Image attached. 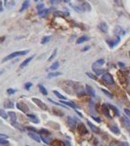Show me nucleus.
Here are the masks:
<instances>
[{
  "label": "nucleus",
  "mask_w": 130,
  "mask_h": 146,
  "mask_svg": "<svg viewBox=\"0 0 130 146\" xmlns=\"http://www.w3.org/2000/svg\"><path fill=\"white\" fill-rule=\"evenodd\" d=\"M104 62H105L104 60L100 59V60H98L97 61H95L93 64H92V70H93V71L95 72L97 75H101L102 73L104 72V70H102V66L104 64Z\"/></svg>",
  "instance_id": "f257e3e1"
},
{
  "label": "nucleus",
  "mask_w": 130,
  "mask_h": 146,
  "mask_svg": "<svg viewBox=\"0 0 130 146\" xmlns=\"http://www.w3.org/2000/svg\"><path fill=\"white\" fill-rule=\"evenodd\" d=\"M29 53V51H15V53H11V54H9L8 56H7L5 58H4V60H3V62H5V61H7V60H12V59H14V58H15V57H19V56H22V55H25V54H27Z\"/></svg>",
  "instance_id": "f03ea898"
},
{
  "label": "nucleus",
  "mask_w": 130,
  "mask_h": 146,
  "mask_svg": "<svg viewBox=\"0 0 130 146\" xmlns=\"http://www.w3.org/2000/svg\"><path fill=\"white\" fill-rule=\"evenodd\" d=\"M102 80L103 81V83H105V85H110V86H114L115 85L114 79H113V77L111 76L110 73L103 74L102 77Z\"/></svg>",
  "instance_id": "7ed1b4c3"
},
{
  "label": "nucleus",
  "mask_w": 130,
  "mask_h": 146,
  "mask_svg": "<svg viewBox=\"0 0 130 146\" xmlns=\"http://www.w3.org/2000/svg\"><path fill=\"white\" fill-rule=\"evenodd\" d=\"M117 80L120 82V84L124 85V86H126L127 83V77H126V75L124 74L123 71H121V70H119V71H117Z\"/></svg>",
  "instance_id": "20e7f679"
},
{
  "label": "nucleus",
  "mask_w": 130,
  "mask_h": 146,
  "mask_svg": "<svg viewBox=\"0 0 130 146\" xmlns=\"http://www.w3.org/2000/svg\"><path fill=\"white\" fill-rule=\"evenodd\" d=\"M32 102H33V103H35L37 106H39V107L40 108V109L45 110V111H47V110H48V106H47L46 104L43 103V102L41 101V100L38 99V98H35V97H33V98H32Z\"/></svg>",
  "instance_id": "39448f33"
},
{
  "label": "nucleus",
  "mask_w": 130,
  "mask_h": 146,
  "mask_svg": "<svg viewBox=\"0 0 130 146\" xmlns=\"http://www.w3.org/2000/svg\"><path fill=\"white\" fill-rule=\"evenodd\" d=\"M16 107H17L18 109L20 110V111H22V113L28 114V113H29V107H28V106H26L24 103L18 102V103L16 104Z\"/></svg>",
  "instance_id": "423d86ee"
},
{
  "label": "nucleus",
  "mask_w": 130,
  "mask_h": 146,
  "mask_svg": "<svg viewBox=\"0 0 130 146\" xmlns=\"http://www.w3.org/2000/svg\"><path fill=\"white\" fill-rule=\"evenodd\" d=\"M77 130H78V133H79L81 135H85V134H87V133H88L87 128H86L85 126H84L82 123H80V124H78Z\"/></svg>",
  "instance_id": "0eeeda50"
},
{
  "label": "nucleus",
  "mask_w": 130,
  "mask_h": 146,
  "mask_svg": "<svg viewBox=\"0 0 130 146\" xmlns=\"http://www.w3.org/2000/svg\"><path fill=\"white\" fill-rule=\"evenodd\" d=\"M102 112L104 113V114L107 116V117H109V118H110V119H111L110 108H109L108 105H106V104H103V105L102 106Z\"/></svg>",
  "instance_id": "6e6552de"
},
{
  "label": "nucleus",
  "mask_w": 130,
  "mask_h": 146,
  "mask_svg": "<svg viewBox=\"0 0 130 146\" xmlns=\"http://www.w3.org/2000/svg\"><path fill=\"white\" fill-rule=\"evenodd\" d=\"M67 124H68V126L71 129H75L76 127L75 120L74 119L73 117H71V116H68V117H67Z\"/></svg>",
  "instance_id": "1a4fd4ad"
},
{
  "label": "nucleus",
  "mask_w": 130,
  "mask_h": 146,
  "mask_svg": "<svg viewBox=\"0 0 130 146\" xmlns=\"http://www.w3.org/2000/svg\"><path fill=\"white\" fill-rule=\"evenodd\" d=\"M81 7H82V10H84V11H91V9H92V7H91V5L88 2H82V4L81 5Z\"/></svg>",
  "instance_id": "9d476101"
},
{
  "label": "nucleus",
  "mask_w": 130,
  "mask_h": 146,
  "mask_svg": "<svg viewBox=\"0 0 130 146\" xmlns=\"http://www.w3.org/2000/svg\"><path fill=\"white\" fill-rule=\"evenodd\" d=\"M33 57H34V56H31V57L27 58V59H26L25 60H23V62H22V63L20 65V69H23L24 67H26V66H27L28 64L30 63V62L32 60V59H33Z\"/></svg>",
  "instance_id": "9b49d317"
},
{
  "label": "nucleus",
  "mask_w": 130,
  "mask_h": 146,
  "mask_svg": "<svg viewBox=\"0 0 130 146\" xmlns=\"http://www.w3.org/2000/svg\"><path fill=\"white\" fill-rule=\"evenodd\" d=\"M29 136H30L32 139H33L35 142H37V143H40V137L39 136L38 134H36L35 133L30 132L29 133Z\"/></svg>",
  "instance_id": "f8f14e48"
},
{
  "label": "nucleus",
  "mask_w": 130,
  "mask_h": 146,
  "mask_svg": "<svg viewBox=\"0 0 130 146\" xmlns=\"http://www.w3.org/2000/svg\"><path fill=\"white\" fill-rule=\"evenodd\" d=\"M30 5H31L30 1H28V0L24 1L23 3H22V7H21V9H20L19 12H21V13H22V12H23L24 10H26L29 7H30Z\"/></svg>",
  "instance_id": "ddd939ff"
},
{
  "label": "nucleus",
  "mask_w": 130,
  "mask_h": 146,
  "mask_svg": "<svg viewBox=\"0 0 130 146\" xmlns=\"http://www.w3.org/2000/svg\"><path fill=\"white\" fill-rule=\"evenodd\" d=\"M99 28H100V30L103 33H107V31H108V25H107V24L104 22L101 23V24H99Z\"/></svg>",
  "instance_id": "4468645a"
},
{
  "label": "nucleus",
  "mask_w": 130,
  "mask_h": 146,
  "mask_svg": "<svg viewBox=\"0 0 130 146\" xmlns=\"http://www.w3.org/2000/svg\"><path fill=\"white\" fill-rule=\"evenodd\" d=\"M4 106H5V108H14V104L11 101V100L8 99V100H5V101L4 102Z\"/></svg>",
  "instance_id": "2eb2a0df"
},
{
  "label": "nucleus",
  "mask_w": 130,
  "mask_h": 146,
  "mask_svg": "<svg viewBox=\"0 0 130 146\" xmlns=\"http://www.w3.org/2000/svg\"><path fill=\"white\" fill-rule=\"evenodd\" d=\"M88 124H89L90 128L92 129V132H93L94 133H100L101 131H100V129H99L98 127L95 126L94 124H92L91 122H88Z\"/></svg>",
  "instance_id": "dca6fc26"
},
{
  "label": "nucleus",
  "mask_w": 130,
  "mask_h": 146,
  "mask_svg": "<svg viewBox=\"0 0 130 146\" xmlns=\"http://www.w3.org/2000/svg\"><path fill=\"white\" fill-rule=\"evenodd\" d=\"M88 40H89V37L86 36V35H84V36H81L77 41H76V43H77V44H81V43H84V41H86Z\"/></svg>",
  "instance_id": "f3484780"
},
{
  "label": "nucleus",
  "mask_w": 130,
  "mask_h": 146,
  "mask_svg": "<svg viewBox=\"0 0 130 146\" xmlns=\"http://www.w3.org/2000/svg\"><path fill=\"white\" fill-rule=\"evenodd\" d=\"M108 106H109V108H110V109L112 110L113 112H114L115 116H119V109H117V108L116 107V106H114L110 105V104H109Z\"/></svg>",
  "instance_id": "a211bd4d"
},
{
  "label": "nucleus",
  "mask_w": 130,
  "mask_h": 146,
  "mask_svg": "<svg viewBox=\"0 0 130 146\" xmlns=\"http://www.w3.org/2000/svg\"><path fill=\"white\" fill-rule=\"evenodd\" d=\"M86 92H87V94H89L90 96H92V97L95 96V92H94L93 88L91 86H86Z\"/></svg>",
  "instance_id": "6ab92c4d"
},
{
  "label": "nucleus",
  "mask_w": 130,
  "mask_h": 146,
  "mask_svg": "<svg viewBox=\"0 0 130 146\" xmlns=\"http://www.w3.org/2000/svg\"><path fill=\"white\" fill-rule=\"evenodd\" d=\"M27 116L29 118H30V119H32V121L33 123H35V124H39V123H40V121H39V119H38V117H37L36 116H34V114H27Z\"/></svg>",
  "instance_id": "aec40b11"
},
{
  "label": "nucleus",
  "mask_w": 130,
  "mask_h": 146,
  "mask_svg": "<svg viewBox=\"0 0 130 146\" xmlns=\"http://www.w3.org/2000/svg\"><path fill=\"white\" fill-rule=\"evenodd\" d=\"M110 131L112 133H116V134H119V133H120V130L119 129V127H117V126H110Z\"/></svg>",
  "instance_id": "412c9836"
},
{
  "label": "nucleus",
  "mask_w": 130,
  "mask_h": 146,
  "mask_svg": "<svg viewBox=\"0 0 130 146\" xmlns=\"http://www.w3.org/2000/svg\"><path fill=\"white\" fill-rule=\"evenodd\" d=\"M8 116H9L10 119H11L12 123H15L16 122V114L14 112H8Z\"/></svg>",
  "instance_id": "4be33fe9"
},
{
  "label": "nucleus",
  "mask_w": 130,
  "mask_h": 146,
  "mask_svg": "<svg viewBox=\"0 0 130 146\" xmlns=\"http://www.w3.org/2000/svg\"><path fill=\"white\" fill-rule=\"evenodd\" d=\"M114 33H115V34H125L124 33V31L121 29V27L120 26H116L114 28Z\"/></svg>",
  "instance_id": "5701e85b"
},
{
  "label": "nucleus",
  "mask_w": 130,
  "mask_h": 146,
  "mask_svg": "<svg viewBox=\"0 0 130 146\" xmlns=\"http://www.w3.org/2000/svg\"><path fill=\"white\" fill-rule=\"evenodd\" d=\"M5 7L7 8H13L14 7V5H15V2L14 1H5Z\"/></svg>",
  "instance_id": "b1692460"
},
{
  "label": "nucleus",
  "mask_w": 130,
  "mask_h": 146,
  "mask_svg": "<svg viewBox=\"0 0 130 146\" xmlns=\"http://www.w3.org/2000/svg\"><path fill=\"white\" fill-rule=\"evenodd\" d=\"M61 103L63 104V105H66V106H68L69 107H72V108H77L78 106H75L74 103H72V102H66V101H61Z\"/></svg>",
  "instance_id": "393cba45"
},
{
  "label": "nucleus",
  "mask_w": 130,
  "mask_h": 146,
  "mask_svg": "<svg viewBox=\"0 0 130 146\" xmlns=\"http://www.w3.org/2000/svg\"><path fill=\"white\" fill-rule=\"evenodd\" d=\"M51 146H65L63 143L61 141H57V140H55L51 143Z\"/></svg>",
  "instance_id": "a878e982"
},
{
  "label": "nucleus",
  "mask_w": 130,
  "mask_h": 146,
  "mask_svg": "<svg viewBox=\"0 0 130 146\" xmlns=\"http://www.w3.org/2000/svg\"><path fill=\"white\" fill-rule=\"evenodd\" d=\"M53 93H54V95L56 96V97H58V98H60V99L62 100V101H64V100L67 99V97H65L63 95H61V94H60V93H58V92H57V91L54 90V91H53Z\"/></svg>",
  "instance_id": "bb28decb"
},
{
  "label": "nucleus",
  "mask_w": 130,
  "mask_h": 146,
  "mask_svg": "<svg viewBox=\"0 0 130 146\" xmlns=\"http://www.w3.org/2000/svg\"><path fill=\"white\" fill-rule=\"evenodd\" d=\"M39 89H40V92L42 93L44 96H47V95H48V91H47V89L45 88V87H43L41 84L39 85Z\"/></svg>",
  "instance_id": "cd10ccee"
},
{
  "label": "nucleus",
  "mask_w": 130,
  "mask_h": 146,
  "mask_svg": "<svg viewBox=\"0 0 130 146\" xmlns=\"http://www.w3.org/2000/svg\"><path fill=\"white\" fill-rule=\"evenodd\" d=\"M12 126H13L14 127H15L16 129H18V130L20 131H24V128L22 127V126H21L20 124H18V123H12Z\"/></svg>",
  "instance_id": "c85d7f7f"
},
{
  "label": "nucleus",
  "mask_w": 130,
  "mask_h": 146,
  "mask_svg": "<svg viewBox=\"0 0 130 146\" xmlns=\"http://www.w3.org/2000/svg\"><path fill=\"white\" fill-rule=\"evenodd\" d=\"M60 75H62L61 72H51V73H49V74L48 75V78H49V79L55 78V77L60 76Z\"/></svg>",
  "instance_id": "c756f323"
},
{
  "label": "nucleus",
  "mask_w": 130,
  "mask_h": 146,
  "mask_svg": "<svg viewBox=\"0 0 130 146\" xmlns=\"http://www.w3.org/2000/svg\"><path fill=\"white\" fill-rule=\"evenodd\" d=\"M49 9H44V10H42V11H40V12H39V15L40 16H42V17H44V16H46L47 14H49Z\"/></svg>",
  "instance_id": "7c9ffc66"
},
{
  "label": "nucleus",
  "mask_w": 130,
  "mask_h": 146,
  "mask_svg": "<svg viewBox=\"0 0 130 146\" xmlns=\"http://www.w3.org/2000/svg\"><path fill=\"white\" fill-rule=\"evenodd\" d=\"M59 67V62L58 61H56L54 63L52 64V65L50 66V70H57Z\"/></svg>",
  "instance_id": "2f4dec72"
},
{
  "label": "nucleus",
  "mask_w": 130,
  "mask_h": 146,
  "mask_svg": "<svg viewBox=\"0 0 130 146\" xmlns=\"http://www.w3.org/2000/svg\"><path fill=\"white\" fill-rule=\"evenodd\" d=\"M0 116L4 119H7V113L3 109H0Z\"/></svg>",
  "instance_id": "473e14b6"
},
{
  "label": "nucleus",
  "mask_w": 130,
  "mask_h": 146,
  "mask_svg": "<svg viewBox=\"0 0 130 146\" xmlns=\"http://www.w3.org/2000/svg\"><path fill=\"white\" fill-rule=\"evenodd\" d=\"M57 49H55L54 51H53V53L51 54V56H50V57H49V59H48L49 61H50V60H52L56 57V55H57Z\"/></svg>",
  "instance_id": "72a5a7b5"
},
{
  "label": "nucleus",
  "mask_w": 130,
  "mask_h": 146,
  "mask_svg": "<svg viewBox=\"0 0 130 146\" xmlns=\"http://www.w3.org/2000/svg\"><path fill=\"white\" fill-rule=\"evenodd\" d=\"M50 39H51L50 36H46V37H44V38L42 39V41H41V43H42V44H44V43H48Z\"/></svg>",
  "instance_id": "f704fd0d"
},
{
  "label": "nucleus",
  "mask_w": 130,
  "mask_h": 146,
  "mask_svg": "<svg viewBox=\"0 0 130 146\" xmlns=\"http://www.w3.org/2000/svg\"><path fill=\"white\" fill-rule=\"evenodd\" d=\"M7 91L8 95H14V94L16 93V90L15 89H14V88H8Z\"/></svg>",
  "instance_id": "c9c22d12"
},
{
  "label": "nucleus",
  "mask_w": 130,
  "mask_h": 146,
  "mask_svg": "<svg viewBox=\"0 0 130 146\" xmlns=\"http://www.w3.org/2000/svg\"><path fill=\"white\" fill-rule=\"evenodd\" d=\"M37 10H38L39 12L44 10V4H40V5L37 6Z\"/></svg>",
  "instance_id": "e433bc0d"
},
{
  "label": "nucleus",
  "mask_w": 130,
  "mask_h": 146,
  "mask_svg": "<svg viewBox=\"0 0 130 146\" xmlns=\"http://www.w3.org/2000/svg\"><path fill=\"white\" fill-rule=\"evenodd\" d=\"M102 92H103V93H104V94H105V95H106V96H107V97H110V98H112V97H113V96H112V95H111V94H110V92H108V91H107V90H105V89H102Z\"/></svg>",
  "instance_id": "4c0bfd02"
},
{
  "label": "nucleus",
  "mask_w": 130,
  "mask_h": 146,
  "mask_svg": "<svg viewBox=\"0 0 130 146\" xmlns=\"http://www.w3.org/2000/svg\"><path fill=\"white\" fill-rule=\"evenodd\" d=\"M40 139L42 140V141L44 142L45 143H47V144H49V140L47 139L46 137L44 136V135H41V136H40Z\"/></svg>",
  "instance_id": "58836bf2"
},
{
  "label": "nucleus",
  "mask_w": 130,
  "mask_h": 146,
  "mask_svg": "<svg viewBox=\"0 0 130 146\" xmlns=\"http://www.w3.org/2000/svg\"><path fill=\"white\" fill-rule=\"evenodd\" d=\"M32 87V84L31 82H28V83H26V84L24 85V87H25V89H27V90H29V89H30Z\"/></svg>",
  "instance_id": "ea45409f"
},
{
  "label": "nucleus",
  "mask_w": 130,
  "mask_h": 146,
  "mask_svg": "<svg viewBox=\"0 0 130 146\" xmlns=\"http://www.w3.org/2000/svg\"><path fill=\"white\" fill-rule=\"evenodd\" d=\"M86 75H87V76H89L90 78L92 79V80H97V77L96 76H94V75L91 74V73H89V72H86Z\"/></svg>",
  "instance_id": "a19ab883"
},
{
  "label": "nucleus",
  "mask_w": 130,
  "mask_h": 146,
  "mask_svg": "<svg viewBox=\"0 0 130 146\" xmlns=\"http://www.w3.org/2000/svg\"><path fill=\"white\" fill-rule=\"evenodd\" d=\"M0 144H8V141L5 139H0Z\"/></svg>",
  "instance_id": "79ce46f5"
},
{
  "label": "nucleus",
  "mask_w": 130,
  "mask_h": 146,
  "mask_svg": "<svg viewBox=\"0 0 130 146\" xmlns=\"http://www.w3.org/2000/svg\"><path fill=\"white\" fill-rule=\"evenodd\" d=\"M55 15H58V16H64V14L61 13L60 11H56L55 13H54Z\"/></svg>",
  "instance_id": "37998d69"
},
{
  "label": "nucleus",
  "mask_w": 130,
  "mask_h": 146,
  "mask_svg": "<svg viewBox=\"0 0 130 146\" xmlns=\"http://www.w3.org/2000/svg\"><path fill=\"white\" fill-rule=\"evenodd\" d=\"M53 110L57 112V113H56V114H59V116H63V114H64L61 111H59V110H57V109H56V108H54V109H53Z\"/></svg>",
  "instance_id": "c03bdc74"
},
{
  "label": "nucleus",
  "mask_w": 130,
  "mask_h": 146,
  "mask_svg": "<svg viewBox=\"0 0 130 146\" xmlns=\"http://www.w3.org/2000/svg\"><path fill=\"white\" fill-rule=\"evenodd\" d=\"M124 112H125L126 114H127V116H129V117H130V110L129 109H127V108H126V109L124 110Z\"/></svg>",
  "instance_id": "a18cd8bd"
},
{
  "label": "nucleus",
  "mask_w": 130,
  "mask_h": 146,
  "mask_svg": "<svg viewBox=\"0 0 130 146\" xmlns=\"http://www.w3.org/2000/svg\"><path fill=\"white\" fill-rule=\"evenodd\" d=\"M27 129H28V130L32 131V132H37V130H36V129L33 128V127H32V126H29V127H27Z\"/></svg>",
  "instance_id": "49530a36"
},
{
  "label": "nucleus",
  "mask_w": 130,
  "mask_h": 146,
  "mask_svg": "<svg viewBox=\"0 0 130 146\" xmlns=\"http://www.w3.org/2000/svg\"><path fill=\"white\" fill-rule=\"evenodd\" d=\"M7 135L2 134V133H0V139H7Z\"/></svg>",
  "instance_id": "de8ad7c7"
},
{
  "label": "nucleus",
  "mask_w": 130,
  "mask_h": 146,
  "mask_svg": "<svg viewBox=\"0 0 130 146\" xmlns=\"http://www.w3.org/2000/svg\"><path fill=\"white\" fill-rule=\"evenodd\" d=\"M92 118H93L94 120L96 121V122H98V123H101V119L100 118H98V117H94V116H92Z\"/></svg>",
  "instance_id": "09e8293b"
},
{
  "label": "nucleus",
  "mask_w": 130,
  "mask_h": 146,
  "mask_svg": "<svg viewBox=\"0 0 130 146\" xmlns=\"http://www.w3.org/2000/svg\"><path fill=\"white\" fill-rule=\"evenodd\" d=\"M0 12H3V6H2L1 1H0Z\"/></svg>",
  "instance_id": "8fccbe9b"
},
{
  "label": "nucleus",
  "mask_w": 130,
  "mask_h": 146,
  "mask_svg": "<svg viewBox=\"0 0 130 146\" xmlns=\"http://www.w3.org/2000/svg\"><path fill=\"white\" fill-rule=\"evenodd\" d=\"M89 46H87V47H84V50H82V51H86V50H89Z\"/></svg>",
  "instance_id": "3c124183"
},
{
  "label": "nucleus",
  "mask_w": 130,
  "mask_h": 146,
  "mask_svg": "<svg viewBox=\"0 0 130 146\" xmlns=\"http://www.w3.org/2000/svg\"><path fill=\"white\" fill-rule=\"evenodd\" d=\"M110 146H117V145H116V143H111Z\"/></svg>",
  "instance_id": "603ef678"
},
{
  "label": "nucleus",
  "mask_w": 130,
  "mask_h": 146,
  "mask_svg": "<svg viewBox=\"0 0 130 146\" xmlns=\"http://www.w3.org/2000/svg\"><path fill=\"white\" fill-rule=\"evenodd\" d=\"M119 66H120V67H121V68H122V67H124V66H125V65H124V64H122V63H120V62H119Z\"/></svg>",
  "instance_id": "864d4df0"
},
{
  "label": "nucleus",
  "mask_w": 130,
  "mask_h": 146,
  "mask_svg": "<svg viewBox=\"0 0 130 146\" xmlns=\"http://www.w3.org/2000/svg\"><path fill=\"white\" fill-rule=\"evenodd\" d=\"M4 73V70H0V75H2Z\"/></svg>",
  "instance_id": "5fc2aeb1"
}]
</instances>
